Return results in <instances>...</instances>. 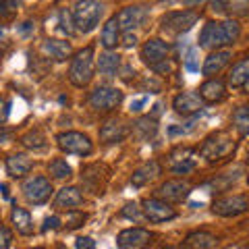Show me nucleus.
Wrapping results in <instances>:
<instances>
[{"instance_id":"nucleus-8","label":"nucleus","mask_w":249,"mask_h":249,"mask_svg":"<svg viewBox=\"0 0 249 249\" xmlns=\"http://www.w3.org/2000/svg\"><path fill=\"white\" fill-rule=\"evenodd\" d=\"M23 196L27 197L29 204L42 206L52 196V185L46 177H29L27 181L23 183Z\"/></svg>"},{"instance_id":"nucleus-34","label":"nucleus","mask_w":249,"mask_h":249,"mask_svg":"<svg viewBox=\"0 0 249 249\" xmlns=\"http://www.w3.org/2000/svg\"><path fill=\"white\" fill-rule=\"evenodd\" d=\"M58 17H60V29H62V34L73 36V34H75V21H73V13H69L67 9H62V11L58 13Z\"/></svg>"},{"instance_id":"nucleus-24","label":"nucleus","mask_w":249,"mask_h":249,"mask_svg":"<svg viewBox=\"0 0 249 249\" xmlns=\"http://www.w3.org/2000/svg\"><path fill=\"white\" fill-rule=\"evenodd\" d=\"M160 175V164L156 160H150L145 162L143 166H139L137 170H133V175H131V185L133 187H143L145 183H150L152 178H156Z\"/></svg>"},{"instance_id":"nucleus-45","label":"nucleus","mask_w":249,"mask_h":249,"mask_svg":"<svg viewBox=\"0 0 249 249\" xmlns=\"http://www.w3.org/2000/svg\"><path fill=\"white\" fill-rule=\"evenodd\" d=\"M11 133H9V131H4L2 129V124H0V139H4V137H9Z\"/></svg>"},{"instance_id":"nucleus-15","label":"nucleus","mask_w":249,"mask_h":249,"mask_svg":"<svg viewBox=\"0 0 249 249\" xmlns=\"http://www.w3.org/2000/svg\"><path fill=\"white\" fill-rule=\"evenodd\" d=\"M191 187L187 181H181V178H173V181H166L160 185L158 189V196L160 199H164L166 204H170V201H183L187 196H189Z\"/></svg>"},{"instance_id":"nucleus-14","label":"nucleus","mask_w":249,"mask_h":249,"mask_svg":"<svg viewBox=\"0 0 249 249\" xmlns=\"http://www.w3.org/2000/svg\"><path fill=\"white\" fill-rule=\"evenodd\" d=\"M173 108L177 114H183V116H193L201 112V108H204V100L199 98V93L196 91H183L175 96L173 100Z\"/></svg>"},{"instance_id":"nucleus-50","label":"nucleus","mask_w":249,"mask_h":249,"mask_svg":"<svg viewBox=\"0 0 249 249\" xmlns=\"http://www.w3.org/2000/svg\"><path fill=\"white\" fill-rule=\"evenodd\" d=\"M34 249H44V247H34Z\"/></svg>"},{"instance_id":"nucleus-27","label":"nucleus","mask_w":249,"mask_h":249,"mask_svg":"<svg viewBox=\"0 0 249 249\" xmlns=\"http://www.w3.org/2000/svg\"><path fill=\"white\" fill-rule=\"evenodd\" d=\"M156 133H158V124H156V119H152V116H139L133 123V135L139 142H147Z\"/></svg>"},{"instance_id":"nucleus-32","label":"nucleus","mask_w":249,"mask_h":249,"mask_svg":"<svg viewBox=\"0 0 249 249\" xmlns=\"http://www.w3.org/2000/svg\"><path fill=\"white\" fill-rule=\"evenodd\" d=\"M21 143L25 147H29V150H44V147H46V137H44L42 131L36 129V131H29V133L23 135Z\"/></svg>"},{"instance_id":"nucleus-52","label":"nucleus","mask_w":249,"mask_h":249,"mask_svg":"<svg viewBox=\"0 0 249 249\" xmlns=\"http://www.w3.org/2000/svg\"><path fill=\"white\" fill-rule=\"evenodd\" d=\"M247 158H249V156H247Z\"/></svg>"},{"instance_id":"nucleus-39","label":"nucleus","mask_w":249,"mask_h":249,"mask_svg":"<svg viewBox=\"0 0 249 249\" xmlns=\"http://www.w3.org/2000/svg\"><path fill=\"white\" fill-rule=\"evenodd\" d=\"M154 71H156V73H160V75H166V73L173 71V62H170V60L166 58L164 62H160V65H156V67H154Z\"/></svg>"},{"instance_id":"nucleus-49","label":"nucleus","mask_w":249,"mask_h":249,"mask_svg":"<svg viewBox=\"0 0 249 249\" xmlns=\"http://www.w3.org/2000/svg\"><path fill=\"white\" fill-rule=\"evenodd\" d=\"M56 249H67V247H62V245H58V247H56Z\"/></svg>"},{"instance_id":"nucleus-37","label":"nucleus","mask_w":249,"mask_h":249,"mask_svg":"<svg viewBox=\"0 0 249 249\" xmlns=\"http://www.w3.org/2000/svg\"><path fill=\"white\" fill-rule=\"evenodd\" d=\"M17 9H19V2H0V15H2V17L15 15Z\"/></svg>"},{"instance_id":"nucleus-23","label":"nucleus","mask_w":249,"mask_h":249,"mask_svg":"<svg viewBox=\"0 0 249 249\" xmlns=\"http://www.w3.org/2000/svg\"><path fill=\"white\" fill-rule=\"evenodd\" d=\"M100 42H102L106 52L116 48V44L121 42V25L116 21V17H110L106 21V25L102 27V34H100Z\"/></svg>"},{"instance_id":"nucleus-19","label":"nucleus","mask_w":249,"mask_h":249,"mask_svg":"<svg viewBox=\"0 0 249 249\" xmlns=\"http://www.w3.org/2000/svg\"><path fill=\"white\" fill-rule=\"evenodd\" d=\"M81 204H83V196L77 187H65V189L58 191L56 199H54V206L60 210H69V212H75Z\"/></svg>"},{"instance_id":"nucleus-48","label":"nucleus","mask_w":249,"mask_h":249,"mask_svg":"<svg viewBox=\"0 0 249 249\" xmlns=\"http://www.w3.org/2000/svg\"><path fill=\"white\" fill-rule=\"evenodd\" d=\"M245 89H247V91H249V81H247V85H245Z\"/></svg>"},{"instance_id":"nucleus-26","label":"nucleus","mask_w":249,"mask_h":249,"mask_svg":"<svg viewBox=\"0 0 249 249\" xmlns=\"http://www.w3.org/2000/svg\"><path fill=\"white\" fill-rule=\"evenodd\" d=\"M247 81H249V56L239 60L237 65H232L231 73H229V85L232 89L245 88Z\"/></svg>"},{"instance_id":"nucleus-44","label":"nucleus","mask_w":249,"mask_h":249,"mask_svg":"<svg viewBox=\"0 0 249 249\" xmlns=\"http://www.w3.org/2000/svg\"><path fill=\"white\" fill-rule=\"evenodd\" d=\"M29 31H34V23L25 21V23H23V25L19 27V34H29Z\"/></svg>"},{"instance_id":"nucleus-35","label":"nucleus","mask_w":249,"mask_h":249,"mask_svg":"<svg viewBox=\"0 0 249 249\" xmlns=\"http://www.w3.org/2000/svg\"><path fill=\"white\" fill-rule=\"evenodd\" d=\"M11 241H13L11 231L0 224V249H9L11 247Z\"/></svg>"},{"instance_id":"nucleus-36","label":"nucleus","mask_w":249,"mask_h":249,"mask_svg":"<svg viewBox=\"0 0 249 249\" xmlns=\"http://www.w3.org/2000/svg\"><path fill=\"white\" fill-rule=\"evenodd\" d=\"M56 229H60V218L58 216H48V218H46L42 231L48 232V231H56Z\"/></svg>"},{"instance_id":"nucleus-43","label":"nucleus","mask_w":249,"mask_h":249,"mask_svg":"<svg viewBox=\"0 0 249 249\" xmlns=\"http://www.w3.org/2000/svg\"><path fill=\"white\" fill-rule=\"evenodd\" d=\"M123 44L127 46V48H131V46H135V44H137V37H135V34H131V31H129V34L124 36V42H123Z\"/></svg>"},{"instance_id":"nucleus-11","label":"nucleus","mask_w":249,"mask_h":249,"mask_svg":"<svg viewBox=\"0 0 249 249\" xmlns=\"http://www.w3.org/2000/svg\"><path fill=\"white\" fill-rule=\"evenodd\" d=\"M150 241H152L150 231H145L142 227H133V229H124V231L119 232L116 245H119L121 249H143Z\"/></svg>"},{"instance_id":"nucleus-28","label":"nucleus","mask_w":249,"mask_h":249,"mask_svg":"<svg viewBox=\"0 0 249 249\" xmlns=\"http://www.w3.org/2000/svg\"><path fill=\"white\" fill-rule=\"evenodd\" d=\"M11 220H13L19 235H23V237L34 235V220H31V214L25 208H15L13 214H11Z\"/></svg>"},{"instance_id":"nucleus-51","label":"nucleus","mask_w":249,"mask_h":249,"mask_svg":"<svg viewBox=\"0 0 249 249\" xmlns=\"http://www.w3.org/2000/svg\"><path fill=\"white\" fill-rule=\"evenodd\" d=\"M0 56H2V52H0Z\"/></svg>"},{"instance_id":"nucleus-41","label":"nucleus","mask_w":249,"mask_h":249,"mask_svg":"<svg viewBox=\"0 0 249 249\" xmlns=\"http://www.w3.org/2000/svg\"><path fill=\"white\" fill-rule=\"evenodd\" d=\"M145 102H147L145 96L139 98V100H133V102H131V112H139V110H142V108L145 106Z\"/></svg>"},{"instance_id":"nucleus-16","label":"nucleus","mask_w":249,"mask_h":249,"mask_svg":"<svg viewBox=\"0 0 249 249\" xmlns=\"http://www.w3.org/2000/svg\"><path fill=\"white\" fill-rule=\"evenodd\" d=\"M129 135L127 124H123L119 119H110L100 127V142L102 143H119Z\"/></svg>"},{"instance_id":"nucleus-12","label":"nucleus","mask_w":249,"mask_h":249,"mask_svg":"<svg viewBox=\"0 0 249 249\" xmlns=\"http://www.w3.org/2000/svg\"><path fill=\"white\" fill-rule=\"evenodd\" d=\"M147 17V9L142 4H131V6H124V9L116 15V21H119V25L123 31H133L137 27L143 25V21Z\"/></svg>"},{"instance_id":"nucleus-47","label":"nucleus","mask_w":249,"mask_h":249,"mask_svg":"<svg viewBox=\"0 0 249 249\" xmlns=\"http://www.w3.org/2000/svg\"><path fill=\"white\" fill-rule=\"evenodd\" d=\"M164 249H181V247H164Z\"/></svg>"},{"instance_id":"nucleus-7","label":"nucleus","mask_w":249,"mask_h":249,"mask_svg":"<svg viewBox=\"0 0 249 249\" xmlns=\"http://www.w3.org/2000/svg\"><path fill=\"white\" fill-rule=\"evenodd\" d=\"M199 15L196 11H173L162 17V29L168 34H185L197 23Z\"/></svg>"},{"instance_id":"nucleus-5","label":"nucleus","mask_w":249,"mask_h":249,"mask_svg":"<svg viewBox=\"0 0 249 249\" xmlns=\"http://www.w3.org/2000/svg\"><path fill=\"white\" fill-rule=\"evenodd\" d=\"M123 102V91L119 88H110V85H102L96 88L89 93V106L98 112H110Z\"/></svg>"},{"instance_id":"nucleus-46","label":"nucleus","mask_w":249,"mask_h":249,"mask_svg":"<svg viewBox=\"0 0 249 249\" xmlns=\"http://www.w3.org/2000/svg\"><path fill=\"white\" fill-rule=\"evenodd\" d=\"M0 189H2V193H4V197H9V191H6V189H9V187H6V185H0Z\"/></svg>"},{"instance_id":"nucleus-13","label":"nucleus","mask_w":249,"mask_h":249,"mask_svg":"<svg viewBox=\"0 0 249 249\" xmlns=\"http://www.w3.org/2000/svg\"><path fill=\"white\" fill-rule=\"evenodd\" d=\"M168 52H170V46L160 40V37H152V40H147L142 48V58L145 65H150L152 69L156 65H160V62H164L168 58Z\"/></svg>"},{"instance_id":"nucleus-3","label":"nucleus","mask_w":249,"mask_h":249,"mask_svg":"<svg viewBox=\"0 0 249 249\" xmlns=\"http://www.w3.org/2000/svg\"><path fill=\"white\" fill-rule=\"evenodd\" d=\"M235 147H237V143L231 133H227V131H216V133L208 135L204 139V143L199 147V156L206 158L208 162H216V160H222V158H227V156H231L235 152Z\"/></svg>"},{"instance_id":"nucleus-21","label":"nucleus","mask_w":249,"mask_h":249,"mask_svg":"<svg viewBox=\"0 0 249 249\" xmlns=\"http://www.w3.org/2000/svg\"><path fill=\"white\" fill-rule=\"evenodd\" d=\"M218 239L208 231H193L185 237V249H214Z\"/></svg>"},{"instance_id":"nucleus-2","label":"nucleus","mask_w":249,"mask_h":249,"mask_svg":"<svg viewBox=\"0 0 249 249\" xmlns=\"http://www.w3.org/2000/svg\"><path fill=\"white\" fill-rule=\"evenodd\" d=\"M93 71H96V56H93V48L88 46L79 52H75L71 58V67H69V81L75 88H85L93 79Z\"/></svg>"},{"instance_id":"nucleus-1","label":"nucleus","mask_w":249,"mask_h":249,"mask_svg":"<svg viewBox=\"0 0 249 249\" xmlns=\"http://www.w3.org/2000/svg\"><path fill=\"white\" fill-rule=\"evenodd\" d=\"M241 34L237 21H210L204 25L199 34V48L206 50H220L224 46H232Z\"/></svg>"},{"instance_id":"nucleus-29","label":"nucleus","mask_w":249,"mask_h":249,"mask_svg":"<svg viewBox=\"0 0 249 249\" xmlns=\"http://www.w3.org/2000/svg\"><path fill=\"white\" fill-rule=\"evenodd\" d=\"M96 67L102 75L112 77L119 73V69H121V56L116 52H104V54H100V58L96 60Z\"/></svg>"},{"instance_id":"nucleus-4","label":"nucleus","mask_w":249,"mask_h":249,"mask_svg":"<svg viewBox=\"0 0 249 249\" xmlns=\"http://www.w3.org/2000/svg\"><path fill=\"white\" fill-rule=\"evenodd\" d=\"M104 15V4L93 2V0H85V2H77L73 9V21L75 29H79L81 34H89L91 29H96Z\"/></svg>"},{"instance_id":"nucleus-18","label":"nucleus","mask_w":249,"mask_h":249,"mask_svg":"<svg viewBox=\"0 0 249 249\" xmlns=\"http://www.w3.org/2000/svg\"><path fill=\"white\" fill-rule=\"evenodd\" d=\"M231 56H232L231 50H216V52H210L208 58L204 60V67H201V71H204V75H208V77H214V75H218L224 67L229 65Z\"/></svg>"},{"instance_id":"nucleus-25","label":"nucleus","mask_w":249,"mask_h":249,"mask_svg":"<svg viewBox=\"0 0 249 249\" xmlns=\"http://www.w3.org/2000/svg\"><path fill=\"white\" fill-rule=\"evenodd\" d=\"M42 50L46 54H50V56L54 60H67V58H71V44L65 42V40H56V37H50V40H46L44 46H42Z\"/></svg>"},{"instance_id":"nucleus-22","label":"nucleus","mask_w":249,"mask_h":249,"mask_svg":"<svg viewBox=\"0 0 249 249\" xmlns=\"http://www.w3.org/2000/svg\"><path fill=\"white\" fill-rule=\"evenodd\" d=\"M31 168H34V162H31V158H27L25 154H13L6 158V173L15 178L25 177Z\"/></svg>"},{"instance_id":"nucleus-9","label":"nucleus","mask_w":249,"mask_h":249,"mask_svg":"<svg viewBox=\"0 0 249 249\" xmlns=\"http://www.w3.org/2000/svg\"><path fill=\"white\" fill-rule=\"evenodd\" d=\"M249 210V197L247 196H222L212 201V212L218 216L231 218L239 216Z\"/></svg>"},{"instance_id":"nucleus-10","label":"nucleus","mask_w":249,"mask_h":249,"mask_svg":"<svg viewBox=\"0 0 249 249\" xmlns=\"http://www.w3.org/2000/svg\"><path fill=\"white\" fill-rule=\"evenodd\" d=\"M142 212H143V216L147 218V220L156 222V224L168 222V220H173V218H177V210L170 206V204H166L164 199H160V197L143 199Z\"/></svg>"},{"instance_id":"nucleus-6","label":"nucleus","mask_w":249,"mask_h":249,"mask_svg":"<svg viewBox=\"0 0 249 249\" xmlns=\"http://www.w3.org/2000/svg\"><path fill=\"white\" fill-rule=\"evenodd\" d=\"M58 147L65 154H75V156H89L93 152V145L88 135L79 133V131H65V133L56 135Z\"/></svg>"},{"instance_id":"nucleus-30","label":"nucleus","mask_w":249,"mask_h":249,"mask_svg":"<svg viewBox=\"0 0 249 249\" xmlns=\"http://www.w3.org/2000/svg\"><path fill=\"white\" fill-rule=\"evenodd\" d=\"M212 11L218 13H235V15H247L249 13V2H210Z\"/></svg>"},{"instance_id":"nucleus-31","label":"nucleus","mask_w":249,"mask_h":249,"mask_svg":"<svg viewBox=\"0 0 249 249\" xmlns=\"http://www.w3.org/2000/svg\"><path fill=\"white\" fill-rule=\"evenodd\" d=\"M232 123H235L239 133L247 137L249 135V106H239L235 114H232Z\"/></svg>"},{"instance_id":"nucleus-20","label":"nucleus","mask_w":249,"mask_h":249,"mask_svg":"<svg viewBox=\"0 0 249 249\" xmlns=\"http://www.w3.org/2000/svg\"><path fill=\"white\" fill-rule=\"evenodd\" d=\"M199 98L208 104H214V102H220L224 98V81L220 79H208L199 85Z\"/></svg>"},{"instance_id":"nucleus-33","label":"nucleus","mask_w":249,"mask_h":249,"mask_svg":"<svg viewBox=\"0 0 249 249\" xmlns=\"http://www.w3.org/2000/svg\"><path fill=\"white\" fill-rule=\"evenodd\" d=\"M48 173H50L54 178H69V177H71L73 170H71V166L67 164V160L56 158V160H52V162H50Z\"/></svg>"},{"instance_id":"nucleus-42","label":"nucleus","mask_w":249,"mask_h":249,"mask_svg":"<svg viewBox=\"0 0 249 249\" xmlns=\"http://www.w3.org/2000/svg\"><path fill=\"white\" fill-rule=\"evenodd\" d=\"M6 116H9V102L4 98H0V123H2Z\"/></svg>"},{"instance_id":"nucleus-40","label":"nucleus","mask_w":249,"mask_h":249,"mask_svg":"<svg viewBox=\"0 0 249 249\" xmlns=\"http://www.w3.org/2000/svg\"><path fill=\"white\" fill-rule=\"evenodd\" d=\"M123 216H127V218H139V208L135 204H127L123 208Z\"/></svg>"},{"instance_id":"nucleus-38","label":"nucleus","mask_w":249,"mask_h":249,"mask_svg":"<svg viewBox=\"0 0 249 249\" xmlns=\"http://www.w3.org/2000/svg\"><path fill=\"white\" fill-rule=\"evenodd\" d=\"M75 247L77 249H96V241L91 237H79L75 241Z\"/></svg>"},{"instance_id":"nucleus-17","label":"nucleus","mask_w":249,"mask_h":249,"mask_svg":"<svg viewBox=\"0 0 249 249\" xmlns=\"http://www.w3.org/2000/svg\"><path fill=\"white\" fill-rule=\"evenodd\" d=\"M196 168V158L189 147H178L170 154V170L177 175H187Z\"/></svg>"}]
</instances>
